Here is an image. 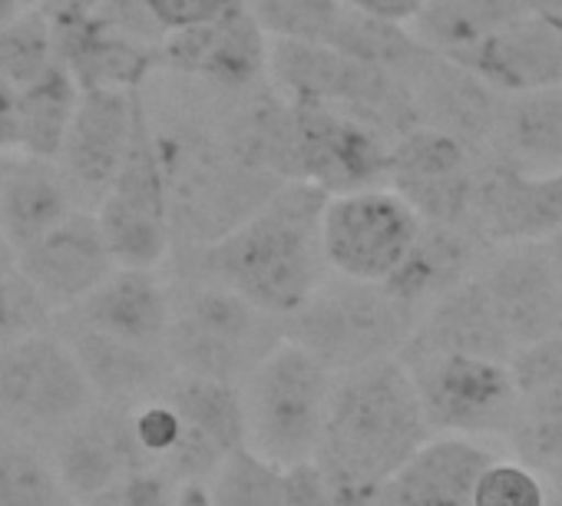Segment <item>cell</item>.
<instances>
[{
  "instance_id": "6da1fadb",
  "label": "cell",
  "mask_w": 562,
  "mask_h": 506,
  "mask_svg": "<svg viewBox=\"0 0 562 506\" xmlns=\"http://www.w3.org/2000/svg\"><path fill=\"white\" fill-rule=\"evenodd\" d=\"M328 195L308 182H285L225 238L189 248L179 276L222 285L251 308L285 322L331 276L322 248Z\"/></svg>"
},
{
  "instance_id": "7a4b0ae2",
  "label": "cell",
  "mask_w": 562,
  "mask_h": 506,
  "mask_svg": "<svg viewBox=\"0 0 562 506\" xmlns=\"http://www.w3.org/2000/svg\"><path fill=\"white\" fill-rule=\"evenodd\" d=\"M430 437L414 381L401 361L335 378L315 453L331 506H378L394 473Z\"/></svg>"
},
{
  "instance_id": "3957f363",
  "label": "cell",
  "mask_w": 562,
  "mask_h": 506,
  "mask_svg": "<svg viewBox=\"0 0 562 506\" xmlns=\"http://www.w3.org/2000/svg\"><path fill=\"white\" fill-rule=\"evenodd\" d=\"M153 143L166 185L169 232L186 248H205L235 232L285 185L248 169L225 146L215 113L182 110L166 120L149 113Z\"/></svg>"
},
{
  "instance_id": "277c9868",
  "label": "cell",
  "mask_w": 562,
  "mask_h": 506,
  "mask_svg": "<svg viewBox=\"0 0 562 506\" xmlns=\"http://www.w3.org/2000/svg\"><path fill=\"white\" fill-rule=\"evenodd\" d=\"M130 434L146 473L172 486L205 483L245 443L238 387L169 374V381L126 407Z\"/></svg>"
},
{
  "instance_id": "5b68a950",
  "label": "cell",
  "mask_w": 562,
  "mask_h": 506,
  "mask_svg": "<svg viewBox=\"0 0 562 506\" xmlns=\"http://www.w3.org/2000/svg\"><path fill=\"white\" fill-rule=\"evenodd\" d=\"M281 341V322L251 308L235 292L189 276L169 285L162 355L176 374L241 387Z\"/></svg>"
},
{
  "instance_id": "8992f818",
  "label": "cell",
  "mask_w": 562,
  "mask_h": 506,
  "mask_svg": "<svg viewBox=\"0 0 562 506\" xmlns=\"http://www.w3.org/2000/svg\"><path fill=\"white\" fill-rule=\"evenodd\" d=\"M417 328L384 285L328 276L315 295L281 322V335L315 358L328 374L341 378L371 364L397 361Z\"/></svg>"
},
{
  "instance_id": "52a82bcc",
  "label": "cell",
  "mask_w": 562,
  "mask_h": 506,
  "mask_svg": "<svg viewBox=\"0 0 562 506\" xmlns=\"http://www.w3.org/2000/svg\"><path fill=\"white\" fill-rule=\"evenodd\" d=\"M60 67L87 90H143L159 70L162 27L143 0H41Z\"/></svg>"
},
{
  "instance_id": "ba28073f",
  "label": "cell",
  "mask_w": 562,
  "mask_h": 506,
  "mask_svg": "<svg viewBox=\"0 0 562 506\" xmlns=\"http://www.w3.org/2000/svg\"><path fill=\"white\" fill-rule=\"evenodd\" d=\"M331 391L335 374L292 341H281L238 387L245 447L278 466L312 463L322 443Z\"/></svg>"
},
{
  "instance_id": "9c48e42d",
  "label": "cell",
  "mask_w": 562,
  "mask_h": 506,
  "mask_svg": "<svg viewBox=\"0 0 562 506\" xmlns=\"http://www.w3.org/2000/svg\"><path fill=\"white\" fill-rule=\"evenodd\" d=\"M397 361L414 381L430 434L506 440L519 407V387L509 374V361L463 355H414Z\"/></svg>"
},
{
  "instance_id": "30bf717a",
  "label": "cell",
  "mask_w": 562,
  "mask_h": 506,
  "mask_svg": "<svg viewBox=\"0 0 562 506\" xmlns=\"http://www.w3.org/2000/svg\"><path fill=\"white\" fill-rule=\"evenodd\" d=\"M97 404L74 351L50 335L0 348V427L54 437Z\"/></svg>"
},
{
  "instance_id": "8fae6325",
  "label": "cell",
  "mask_w": 562,
  "mask_h": 506,
  "mask_svg": "<svg viewBox=\"0 0 562 506\" xmlns=\"http://www.w3.org/2000/svg\"><path fill=\"white\" fill-rule=\"evenodd\" d=\"M100 232L106 238V248L116 262V269H149L156 272L169 248H172V232H169V209H166V185H162V169L153 143V126H149V106L143 100L139 120L133 143L126 149V159L93 209Z\"/></svg>"
},
{
  "instance_id": "7c38bea8",
  "label": "cell",
  "mask_w": 562,
  "mask_h": 506,
  "mask_svg": "<svg viewBox=\"0 0 562 506\" xmlns=\"http://www.w3.org/2000/svg\"><path fill=\"white\" fill-rule=\"evenodd\" d=\"M420 218L387 185L328 195L322 248L331 276L384 285L414 245Z\"/></svg>"
},
{
  "instance_id": "4fadbf2b",
  "label": "cell",
  "mask_w": 562,
  "mask_h": 506,
  "mask_svg": "<svg viewBox=\"0 0 562 506\" xmlns=\"http://www.w3.org/2000/svg\"><path fill=\"white\" fill-rule=\"evenodd\" d=\"M268 44L248 0H222L212 21L166 34L159 70L195 83L215 100H232L268 83Z\"/></svg>"
},
{
  "instance_id": "5bb4252c",
  "label": "cell",
  "mask_w": 562,
  "mask_h": 506,
  "mask_svg": "<svg viewBox=\"0 0 562 506\" xmlns=\"http://www.w3.org/2000/svg\"><path fill=\"white\" fill-rule=\"evenodd\" d=\"M292 182L325 195L387 185L391 143L368 123L328 103L292 100Z\"/></svg>"
},
{
  "instance_id": "9a60e30c",
  "label": "cell",
  "mask_w": 562,
  "mask_h": 506,
  "mask_svg": "<svg viewBox=\"0 0 562 506\" xmlns=\"http://www.w3.org/2000/svg\"><path fill=\"white\" fill-rule=\"evenodd\" d=\"M476 156L457 139L417 126L391 146L387 189L397 192L420 222L470 232Z\"/></svg>"
},
{
  "instance_id": "2e32d148",
  "label": "cell",
  "mask_w": 562,
  "mask_h": 506,
  "mask_svg": "<svg viewBox=\"0 0 562 506\" xmlns=\"http://www.w3.org/2000/svg\"><path fill=\"white\" fill-rule=\"evenodd\" d=\"M473 279L513 351L552 335L562 272L542 241L490 248Z\"/></svg>"
},
{
  "instance_id": "e0dca14e",
  "label": "cell",
  "mask_w": 562,
  "mask_h": 506,
  "mask_svg": "<svg viewBox=\"0 0 562 506\" xmlns=\"http://www.w3.org/2000/svg\"><path fill=\"white\" fill-rule=\"evenodd\" d=\"M143 110V90H87L64 136L57 166L83 209L100 205L113 185Z\"/></svg>"
},
{
  "instance_id": "ac0fdd59",
  "label": "cell",
  "mask_w": 562,
  "mask_h": 506,
  "mask_svg": "<svg viewBox=\"0 0 562 506\" xmlns=\"http://www.w3.org/2000/svg\"><path fill=\"white\" fill-rule=\"evenodd\" d=\"M562 232V172L526 176L493 159H476L470 235L486 248L536 245Z\"/></svg>"
},
{
  "instance_id": "d6986e66",
  "label": "cell",
  "mask_w": 562,
  "mask_h": 506,
  "mask_svg": "<svg viewBox=\"0 0 562 506\" xmlns=\"http://www.w3.org/2000/svg\"><path fill=\"white\" fill-rule=\"evenodd\" d=\"M113 269L116 262L90 209H74L50 232L18 251V272L37 289L54 315L80 305Z\"/></svg>"
},
{
  "instance_id": "ffe728a7",
  "label": "cell",
  "mask_w": 562,
  "mask_h": 506,
  "mask_svg": "<svg viewBox=\"0 0 562 506\" xmlns=\"http://www.w3.org/2000/svg\"><path fill=\"white\" fill-rule=\"evenodd\" d=\"M401 77L411 87L420 126L457 139L476 159L490 149L503 97L476 74L424 47Z\"/></svg>"
},
{
  "instance_id": "44dd1931",
  "label": "cell",
  "mask_w": 562,
  "mask_h": 506,
  "mask_svg": "<svg viewBox=\"0 0 562 506\" xmlns=\"http://www.w3.org/2000/svg\"><path fill=\"white\" fill-rule=\"evenodd\" d=\"M47 457L74 506H83L133 473H146L130 434L126 407L100 401L50 437Z\"/></svg>"
},
{
  "instance_id": "7402d4cb",
  "label": "cell",
  "mask_w": 562,
  "mask_h": 506,
  "mask_svg": "<svg viewBox=\"0 0 562 506\" xmlns=\"http://www.w3.org/2000/svg\"><path fill=\"white\" fill-rule=\"evenodd\" d=\"M453 64L476 74L499 97L555 90L562 87V21L529 11L480 47L453 57Z\"/></svg>"
},
{
  "instance_id": "603a6c76",
  "label": "cell",
  "mask_w": 562,
  "mask_h": 506,
  "mask_svg": "<svg viewBox=\"0 0 562 506\" xmlns=\"http://www.w3.org/2000/svg\"><path fill=\"white\" fill-rule=\"evenodd\" d=\"M60 315L113 341L162 351L169 328V282L149 269H113L80 305Z\"/></svg>"
},
{
  "instance_id": "cb8c5ba5",
  "label": "cell",
  "mask_w": 562,
  "mask_h": 506,
  "mask_svg": "<svg viewBox=\"0 0 562 506\" xmlns=\"http://www.w3.org/2000/svg\"><path fill=\"white\" fill-rule=\"evenodd\" d=\"M486 251L490 248L463 228L420 222L414 245L407 248L404 262L391 272L384 289L420 322L430 305L476 276Z\"/></svg>"
},
{
  "instance_id": "d4e9b609",
  "label": "cell",
  "mask_w": 562,
  "mask_h": 506,
  "mask_svg": "<svg viewBox=\"0 0 562 506\" xmlns=\"http://www.w3.org/2000/svg\"><path fill=\"white\" fill-rule=\"evenodd\" d=\"M496 460L480 440L434 434L384 486L378 506H470L480 473Z\"/></svg>"
},
{
  "instance_id": "484cf974",
  "label": "cell",
  "mask_w": 562,
  "mask_h": 506,
  "mask_svg": "<svg viewBox=\"0 0 562 506\" xmlns=\"http://www.w3.org/2000/svg\"><path fill=\"white\" fill-rule=\"evenodd\" d=\"M54 331L74 351V358L100 404L130 407L139 397H149L153 391H159L172 374L162 351H146V348L113 341V338L97 335L64 315L54 318Z\"/></svg>"
},
{
  "instance_id": "4316f807",
  "label": "cell",
  "mask_w": 562,
  "mask_h": 506,
  "mask_svg": "<svg viewBox=\"0 0 562 506\" xmlns=\"http://www.w3.org/2000/svg\"><path fill=\"white\" fill-rule=\"evenodd\" d=\"M483 159L526 176L562 172V87L503 97Z\"/></svg>"
},
{
  "instance_id": "83f0119b",
  "label": "cell",
  "mask_w": 562,
  "mask_h": 506,
  "mask_svg": "<svg viewBox=\"0 0 562 506\" xmlns=\"http://www.w3.org/2000/svg\"><path fill=\"white\" fill-rule=\"evenodd\" d=\"M77 205L57 162L0 156V235L14 251L37 241Z\"/></svg>"
},
{
  "instance_id": "f1b7e54d",
  "label": "cell",
  "mask_w": 562,
  "mask_h": 506,
  "mask_svg": "<svg viewBox=\"0 0 562 506\" xmlns=\"http://www.w3.org/2000/svg\"><path fill=\"white\" fill-rule=\"evenodd\" d=\"M414 355H463V358L509 361L513 348L499 331L476 279H470L420 315L401 358H414Z\"/></svg>"
},
{
  "instance_id": "f546056e",
  "label": "cell",
  "mask_w": 562,
  "mask_h": 506,
  "mask_svg": "<svg viewBox=\"0 0 562 506\" xmlns=\"http://www.w3.org/2000/svg\"><path fill=\"white\" fill-rule=\"evenodd\" d=\"M522 14H529L526 0H424L420 14L411 21V34L420 47L453 60Z\"/></svg>"
},
{
  "instance_id": "4dcf8cb0",
  "label": "cell",
  "mask_w": 562,
  "mask_h": 506,
  "mask_svg": "<svg viewBox=\"0 0 562 506\" xmlns=\"http://www.w3.org/2000/svg\"><path fill=\"white\" fill-rule=\"evenodd\" d=\"M80 103V87L60 67L47 70L37 83L21 90V153L31 159L57 162L64 136Z\"/></svg>"
},
{
  "instance_id": "1f68e13d",
  "label": "cell",
  "mask_w": 562,
  "mask_h": 506,
  "mask_svg": "<svg viewBox=\"0 0 562 506\" xmlns=\"http://www.w3.org/2000/svg\"><path fill=\"white\" fill-rule=\"evenodd\" d=\"M0 506H74L47 450L4 427H0Z\"/></svg>"
},
{
  "instance_id": "d6a6232c",
  "label": "cell",
  "mask_w": 562,
  "mask_h": 506,
  "mask_svg": "<svg viewBox=\"0 0 562 506\" xmlns=\"http://www.w3.org/2000/svg\"><path fill=\"white\" fill-rule=\"evenodd\" d=\"M506 443L542 480L562 466V384L519 394Z\"/></svg>"
},
{
  "instance_id": "836d02e7",
  "label": "cell",
  "mask_w": 562,
  "mask_h": 506,
  "mask_svg": "<svg viewBox=\"0 0 562 506\" xmlns=\"http://www.w3.org/2000/svg\"><path fill=\"white\" fill-rule=\"evenodd\" d=\"M331 50H338L341 57L355 60V64H364V67H378V70H387V74H404L417 54L424 50L417 44V37L411 34V27L404 24H387V21H378V18H368V14H358V11H341L328 44Z\"/></svg>"
},
{
  "instance_id": "e575fe53",
  "label": "cell",
  "mask_w": 562,
  "mask_h": 506,
  "mask_svg": "<svg viewBox=\"0 0 562 506\" xmlns=\"http://www.w3.org/2000/svg\"><path fill=\"white\" fill-rule=\"evenodd\" d=\"M212 506H285V466H278L245 443L232 450L202 483Z\"/></svg>"
},
{
  "instance_id": "d590c367",
  "label": "cell",
  "mask_w": 562,
  "mask_h": 506,
  "mask_svg": "<svg viewBox=\"0 0 562 506\" xmlns=\"http://www.w3.org/2000/svg\"><path fill=\"white\" fill-rule=\"evenodd\" d=\"M57 67V47L50 21L41 8L0 27V77L14 87L37 83L47 70Z\"/></svg>"
},
{
  "instance_id": "8d00e7d4",
  "label": "cell",
  "mask_w": 562,
  "mask_h": 506,
  "mask_svg": "<svg viewBox=\"0 0 562 506\" xmlns=\"http://www.w3.org/2000/svg\"><path fill=\"white\" fill-rule=\"evenodd\" d=\"M251 18L268 41L328 44L345 4L341 0H248Z\"/></svg>"
},
{
  "instance_id": "74e56055",
  "label": "cell",
  "mask_w": 562,
  "mask_h": 506,
  "mask_svg": "<svg viewBox=\"0 0 562 506\" xmlns=\"http://www.w3.org/2000/svg\"><path fill=\"white\" fill-rule=\"evenodd\" d=\"M549 483L519 460L496 457L476 480L470 506H549Z\"/></svg>"
},
{
  "instance_id": "f35d334b",
  "label": "cell",
  "mask_w": 562,
  "mask_h": 506,
  "mask_svg": "<svg viewBox=\"0 0 562 506\" xmlns=\"http://www.w3.org/2000/svg\"><path fill=\"white\" fill-rule=\"evenodd\" d=\"M54 318V308L37 295V289L21 272L0 279V348L37 335H50Z\"/></svg>"
},
{
  "instance_id": "ab89813d",
  "label": "cell",
  "mask_w": 562,
  "mask_h": 506,
  "mask_svg": "<svg viewBox=\"0 0 562 506\" xmlns=\"http://www.w3.org/2000/svg\"><path fill=\"white\" fill-rule=\"evenodd\" d=\"M509 374H513L519 394L536 391V387H549V384H562V338L549 335L536 345L513 351Z\"/></svg>"
},
{
  "instance_id": "60d3db41",
  "label": "cell",
  "mask_w": 562,
  "mask_h": 506,
  "mask_svg": "<svg viewBox=\"0 0 562 506\" xmlns=\"http://www.w3.org/2000/svg\"><path fill=\"white\" fill-rule=\"evenodd\" d=\"M176 486L159 473H133L110 490L97 493L83 506H172Z\"/></svg>"
},
{
  "instance_id": "b9f144b4",
  "label": "cell",
  "mask_w": 562,
  "mask_h": 506,
  "mask_svg": "<svg viewBox=\"0 0 562 506\" xmlns=\"http://www.w3.org/2000/svg\"><path fill=\"white\" fill-rule=\"evenodd\" d=\"M143 8L162 27V34H176L212 21L222 0H143Z\"/></svg>"
},
{
  "instance_id": "7bdbcfd3",
  "label": "cell",
  "mask_w": 562,
  "mask_h": 506,
  "mask_svg": "<svg viewBox=\"0 0 562 506\" xmlns=\"http://www.w3.org/2000/svg\"><path fill=\"white\" fill-rule=\"evenodd\" d=\"M285 506H331L325 476L315 460L285 466Z\"/></svg>"
},
{
  "instance_id": "ee69618b",
  "label": "cell",
  "mask_w": 562,
  "mask_h": 506,
  "mask_svg": "<svg viewBox=\"0 0 562 506\" xmlns=\"http://www.w3.org/2000/svg\"><path fill=\"white\" fill-rule=\"evenodd\" d=\"M21 153V87L0 77V156Z\"/></svg>"
},
{
  "instance_id": "f6af8a7d",
  "label": "cell",
  "mask_w": 562,
  "mask_h": 506,
  "mask_svg": "<svg viewBox=\"0 0 562 506\" xmlns=\"http://www.w3.org/2000/svg\"><path fill=\"white\" fill-rule=\"evenodd\" d=\"M341 4L348 11H358V14H368V18H378V21H387V24L411 27V21L424 8V0H341Z\"/></svg>"
},
{
  "instance_id": "bcb514c9",
  "label": "cell",
  "mask_w": 562,
  "mask_h": 506,
  "mask_svg": "<svg viewBox=\"0 0 562 506\" xmlns=\"http://www.w3.org/2000/svg\"><path fill=\"white\" fill-rule=\"evenodd\" d=\"M172 506H212V499L202 483H182V486H176Z\"/></svg>"
},
{
  "instance_id": "7dc6e473",
  "label": "cell",
  "mask_w": 562,
  "mask_h": 506,
  "mask_svg": "<svg viewBox=\"0 0 562 506\" xmlns=\"http://www.w3.org/2000/svg\"><path fill=\"white\" fill-rule=\"evenodd\" d=\"M34 8H41V0H0V27H8Z\"/></svg>"
},
{
  "instance_id": "c3c4849f",
  "label": "cell",
  "mask_w": 562,
  "mask_h": 506,
  "mask_svg": "<svg viewBox=\"0 0 562 506\" xmlns=\"http://www.w3.org/2000/svg\"><path fill=\"white\" fill-rule=\"evenodd\" d=\"M11 272H18V251L11 248V241L4 235H0V279Z\"/></svg>"
},
{
  "instance_id": "681fc988",
  "label": "cell",
  "mask_w": 562,
  "mask_h": 506,
  "mask_svg": "<svg viewBox=\"0 0 562 506\" xmlns=\"http://www.w3.org/2000/svg\"><path fill=\"white\" fill-rule=\"evenodd\" d=\"M529 11L542 14V18H552V21H562V0H526Z\"/></svg>"
},
{
  "instance_id": "f907efd6",
  "label": "cell",
  "mask_w": 562,
  "mask_h": 506,
  "mask_svg": "<svg viewBox=\"0 0 562 506\" xmlns=\"http://www.w3.org/2000/svg\"><path fill=\"white\" fill-rule=\"evenodd\" d=\"M546 245V251H549V259L559 266V272H562V232H555L549 241H542Z\"/></svg>"
},
{
  "instance_id": "816d5d0a",
  "label": "cell",
  "mask_w": 562,
  "mask_h": 506,
  "mask_svg": "<svg viewBox=\"0 0 562 506\" xmlns=\"http://www.w3.org/2000/svg\"><path fill=\"white\" fill-rule=\"evenodd\" d=\"M546 483H549L552 496H559V499H562V466H559L555 473H549V476H546Z\"/></svg>"
},
{
  "instance_id": "f5cc1de1",
  "label": "cell",
  "mask_w": 562,
  "mask_h": 506,
  "mask_svg": "<svg viewBox=\"0 0 562 506\" xmlns=\"http://www.w3.org/2000/svg\"><path fill=\"white\" fill-rule=\"evenodd\" d=\"M552 335L562 338V292H559V305H555V328H552Z\"/></svg>"
},
{
  "instance_id": "db71d44e",
  "label": "cell",
  "mask_w": 562,
  "mask_h": 506,
  "mask_svg": "<svg viewBox=\"0 0 562 506\" xmlns=\"http://www.w3.org/2000/svg\"><path fill=\"white\" fill-rule=\"evenodd\" d=\"M549 506H562V499H559V496H552V499H549Z\"/></svg>"
}]
</instances>
